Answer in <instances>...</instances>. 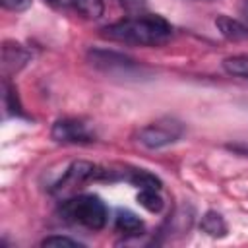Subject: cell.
Instances as JSON below:
<instances>
[{
	"label": "cell",
	"instance_id": "cell-2",
	"mask_svg": "<svg viewBox=\"0 0 248 248\" xmlns=\"http://www.w3.org/2000/svg\"><path fill=\"white\" fill-rule=\"evenodd\" d=\"M58 215L64 223L79 225L89 231H101L108 219L105 202L93 194H81L64 200L58 207Z\"/></svg>",
	"mask_w": 248,
	"mask_h": 248
},
{
	"label": "cell",
	"instance_id": "cell-18",
	"mask_svg": "<svg viewBox=\"0 0 248 248\" xmlns=\"http://www.w3.org/2000/svg\"><path fill=\"white\" fill-rule=\"evenodd\" d=\"M118 4L124 6L126 10H130V12H138L145 6V0H118Z\"/></svg>",
	"mask_w": 248,
	"mask_h": 248
},
{
	"label": "cell",
	"instance_id": "cell-16",
	"mask_svg": "<svg viewBox=\"0 0 248 248\" xmlns=\"http://www.w3.org/2000/svg\"><path fill=\"white\" fill-rule=\"evenodd\" d=\"M41 246H45V248H46V246H48V248H81L83 244L78 242V240H74V238L54 234V236H46V238L41 242Z\"/></svg>",
	"mask_w": 248,
	"mask_h": 248
},
{
	"label": "cell",
	"instance_id": "cell-14",
	"mask_svg": "<svg viewBox=\"0 0 248 248\" xmlns=\"http://www.w3.org/2000/svg\"><path fill=\"white\" fill-rule=\"evenodd\" d=\"M136 200H138V203H140L143 209H147L149 213H159V211L163 209V205H165V202H163L159 190H149V188L140 190Z\"/></svg>",
	"mask_w": 248,
	"mask_h": 248
},
{
	"label": "cell",
	"instance_id": "cell-17",
	"mask_svg": "<svg viewBox=\"0 0 248 248\" xmlns=\"http://www.w3.org/2000/svg\"><path fill=\"white\" fill-rule=\"evenodd\" d=\"M33 0H0V4L10 12H23L31 6Z\"/></svg>",
	"mask_w": 248,
	"mask_h": 248
},
{
	"label": "cell",
	"instance_id": "cell-19",
	"mask_svg": "<svg viewBox=\"0 0 248 248\" xmlns=\"http://www.w3.org/2000/svg\"><path fill=\"white\" fill-rule=\"evenodd\" d=\"M48 4L56 6V8H72V2L74 0H46Z\"/></svg>",
	"mask_w": 248,
	"mask_h": 248
},
{
	"label": "cell",
	"instance_id": "cell-10",
	"mask_svg": "<svg viewBox=\"0 0 248 248\" xmlns=\"http://www.w3.org/2000/svg\"><path fill=\"white\" fill-rule=\"evenodd\" d=\"M124 178L130 182V184H134L136 188H140V190H145V188H149V190H161V180L153 174V172H149V170H143V169H134V170H128L126 174H124Z\"/></svg>",
	"mask_w": 248,
	"mask_h": 248
},
{
	"label": "cell",
	"instance_id": "cell-12",
	"mask_svg": "<svg viewBox=\"0 0 248 248\" xmlns=\"http://www.w3.org/2000/svg\"><path fill=\"white\" fill-rule=\"evenodd\" d=\"M72 10H76L79 16L87 19H99L105 12V4L103 0H74Z\"/></svg>",
	"mask_w": 248,
	"mask_h": 248
},
{
	"label": "cell",
	"instance_id": "cell-11",
	"mask_svg": "<svg viewBox=\"0 0 248 248\" xmlns=\"http://www.w3.org/2000/svg\"><path fill=\"white\" fill-rule=\"evenodd\" d=\"M200 227H202L203 232H207V234L213 236V238H223V236H227V232H229L225 219H223L221 213H217V211H207V213L202 217Z\"/></svg>",
	"mask_w": 248,
	"mask_h": 248
},
{
	"label": "cell",
	"instance_id": "cell-7",
	"mask_svg": "<svg viewBox=\"0 0 248 248\" xmlns=\"http://www.w3.org/2000/svg\"><path fill=\"white\" fill-rule=\"evenodd\" d=\"M29 58H31L29 50H25L21 45H17V43H4V46H2V66H4L6 74L17 72L19 68H23Z\"/></svg>",
	"mask_w": 248,
	"mask_h": 248
},
{
	"label": "cell",
	"instance_id": "cell-6",
	"mask_svg": "<svg viewBox=\"0 0 248 248\" xmlns=\"http://www.w3.org/2000/svg\"><path fill=\"white\" fill-rule=\"evenodd\" d=\"M89 60L93 66H97L99 70L105 72H128L132 68H136V62L120 52L114 50H103V48H91L89 50Z\"/></svg>",
	"mask_w": 248,
	"mask_h": 248
},
{
	"label": "cell",
	"instance_id": "cell-5",
	"mask_svg": "<svg viewBox=\"0 0 248 248\" xmlns=\"http://www.w3.org/2000/svg\"><path fill=\"white\" fill-rule=\"evenodd\" d=\"M89 180H101V167L89 163V161H74L66 172L62 174V178L56 182L54 192H66L72 190L76 186H81Z\"/></svg>",
	"mask_w": 248,
	"mask_h": 248
},
{
	"label": "cell",
	"instance_id": "cell-4",
	"mask_svg": "<svg viewBox=\"0 0 248 248\" xmlns=\"http://www.w3.org/2000/svg\"><path fill=\"white\" fill-rule=\"evenodd\" d=\"M50 138L56 143H64V145H87L95 141V134L91 132V128L78 118H60L52 124L50 130Z\"/></svg>",
	"mask_w": 248,
	"mask_h": 248
},
{
	"label": "cell",
	"instance_id": "cell-8",
	"mask_svg": "<svg viewBox=\"0 0 248 248\" xmlns=\"http://www.w3.org/2000/svg\"><path fill=\"white\" fill-rule=\"evenodd\" d=\"M114 229L126 236H138L143 231V221L130 209H118L114 217Z\"/></svg>",
	"mask_w": 248,
	"mask_h": 248
},
{
	"label": "cell",
	"instance_id": "cell-15",
	"mask_svg": "<svg viewBox=\"0 0 248 248\" xmlns=\"http://www.w3.org/2000/svg\"><path fill=\"white\" fill-rule=\"evenodd\" d=\"M4 107H6V112L12 116H25L23 107L17 97V91L8 79H4Z\"/></svg>",
	"mask_w": 248,
	"mask_h": 248
},
{
	"label": "cell",
	"instance_id": "cell-1",
	"mask_svg": "<svg viewBox=\"0 0 248 248\" xmlns=\"http://www.w3.org/2000/svg\"><path fill=\"white\" fill-rule=\"evenodd\" d=\"M101 35L108 41L138 45V46H159L165 45L172 37V25L161 16H136L114 21L103 27Z\"/></svg>",
	"mask_w": 248,
	"mask_h": 248
},
{
	"label": "cell",
	"instance_id": "cell-13",
	"mask_svg": "<svg viewBox=\"0 0 248 248\" xmlns=\"http://www.w3.org/2000/svg\"><path fill=\"white\" fill-rule=\"evenodd\" d=\"M223 70L229 76L248 79V54H236L223 60Z\"/></svg>",
	"mask_w": 248,
	"mask_h": 248
},
{
	"label": "cell",
	"instance_id": "cell-3",
	"mask_svg": "<svg viewBox=\"0 0 248 248\" xmlns=\"http://www.w3.org/2000/svg\"><path fill=\"white\" fill-rule=\"evenodd\" d=\"M184 134V124L172 116H163L138 130V141L147 149H161L178 141Z\"/></svg>",
	"mask_w": 248,
	"mask_h": 248
},
{
	"label": "cell",
	"instance_id": "cell-9",
	"mask_svg": "<svg viewBox=\"0 0 248 248\" xmlns=\"http://www.w3.org/2000/svg\"><path fill=\"white\" fill-rule=\"evenodd\" d=\"M215 27L229 41H244V39H248V25L238 21V19H232L229 16H219L215 19Z\"/></svg>",
	"mask_w": 248,
	"mask_h": 248
},
{
	"label": "cell",
	"instance_id": "cell-20",
	"mask_svg": "<svg viewBox=\"0 0 248 248\" xmlns=\"http://www.w3.org/2000/svg\"><path fill=\"white\" fill-rule=\"evenodd\" d=\"M240 14H242V17H244V21H246V25H248V0H242V4H240Z\"/></svg>",
	"mask_w": 248,
	"mask_h": 248
}]
</instances>
